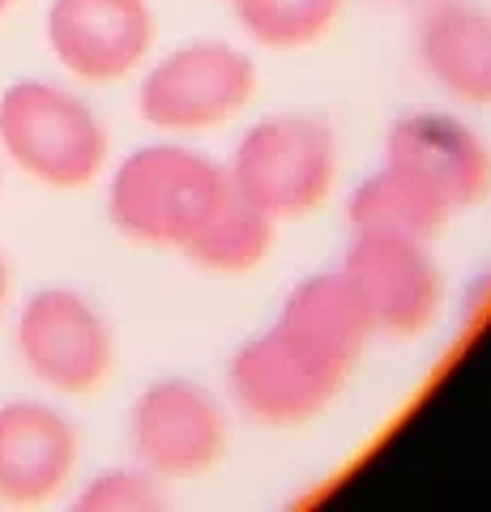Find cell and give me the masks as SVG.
<instances>
[{"label":"cell","mask_w":491,"mask_h":512,"mask_svg":"<svg viewBox=\"0 0 491 512\" xmlns=\"http://www.w3.org/2000/svg\"><path fill=\"white\" fill-rule=\"evenodd\" d=\"M73 508L77 512H154V508H167V491H163V478L133 461V466L94 474L77 491Z\"/></svg>","instance_id":"obj_17"},{"label":"cell","mask_w":491,"mask_h":512,"mask_svg":"<svg viewBox=\"0 0 491 512\" xmlns=\"http://www.w3.org/2000/svg\"><path fill=\"white\" fill-rule=\"evenodd\" d=\"M278 320L351 372L363 359V346L376 338L368 308L342 269H325V274H308L304 282H295V291L282 299Z\"/></svg>","instance_id":"obj_13"},{"label":"cell","mask_w":491,"mask_h":512,"mask_svg":"<svg viewBox=\"0 0 491 512\" xmlns=\"http://www.w3.org/2000/svg\"><path fill=\"white\" fill-rule=\"evenodd\" d=\"M415 60L449 99L491 107V9L474 0H427L415 22Z\"/></svg>","instance_id":"obj_12"},{"label":"cell","mask_w":491,"mask_h":512,"mask_svg":"<svg viewBox=\"0 0 491 512\" xmlns=\"http://www.w3.org/2000/svg\"><path fill=\"white\" fill-rule=\"evenodd\" d=\"M82 457L77 427L56 406H0V504L39 508L69 487Z\"/></svg>","instance_id":"obj_11"},{"label":"cell","mask_w":491,"mask_h":512,"mask_svg":"<svg viewBox=\"0 0 491 512\" xmlns=\"http://www.w3.org/2000/svg\"><path fill=\"white\" fill-rule=\"evenodd\" d=\"M227 167L180 141L133 150L112 171L107 218L141 248L180 252L227 192Z\"/></svg>","instance_id":"obj_1"},{"label":"cell","mask_w":491,"mask_h":512,"mask_svg":"<svg viewBox=\"0 0 491 512\" xmlns=\"http://www.w3.org/2000/svg\"><path fill=\"white\" fill-rule=\"evenodd\" d=\"M342 171L338 133L321 116H265L248 128L227 163L231 188L274 222L308 218L334 197Z\"/></svg>","instance_id":"obj_2"},{"label":"cell","mask_w":491,"mask_h":512,"mask_svg":"<svg viewBox=\"0 0 491 512\" xmlns=\"http://www.w3.org/2000/svg\"><path fill=\"white\" fill-rule=\"evenodd\" d=\"M274 239H278V222L227 184L223 201L214 205L210 218L197 227V235L180 248V256L188 265L205 269V274L240 278L269 261Z\"/></svg>","instance_id":"obj_15"},{"label":"cell","mask_w":491,"mask_h":512,"mask_svg":"<svg viewBox=\"0 0 491 512\" xmlns=\"http://www.w3.org/2000/svg\"><path fill=\"white\" fill-rule=\"evenodd\" d=\"M133 461L163 483H188L218 470L231 448L227 406L197 380L167 376L141 389L129 410Z\"/></svg>","instance_id":"obj_6"},{"label":"cell","mask_w":491,"mask_h":512,"mask_svg":"<svg viewBox=\"0 0 491 512\" xmlns=\"http://www.w3.org/2000/svg\"><path fill=\"white\" fill-rule=\"evenodd\" d=\"M487 308H491V269L470 282V291L462 299V325H474V320H479Z\"/></svg>","instance_id":"obj_18"},{"label":"cell","mask_w":491,"mask_h":512,"mask_svg":"<svg viewBox=\"0 0 491 512\" xmlns=\"http://www.w3.org/2000/svg\"><path fill=\"white\" fill-rule=\"evenodd\" d=\"M18 355L43 389L86 397L112 376L116 333L86 295L47 286L26 299L18 316Z\"/></svg>","instance_id":"obj_7"},{"label":"cell","mask_w":491,"mask_h":512,"mask_svg":"<svg viewBox=\"0 0 491 512\" xmlns=\"http://www.w3.org/2000/svg\"><path fill=\"white\" fill-rule=\"evenodd\" d=\"M351 380V367L329 359L282 320L265 333L248 338L231 355L227 384L231 397L252 423L261 427H304L338 402L342 384Z\"/></svg>","instance_id":"obj_4"},{"label":"cell","mask_w":491,"mask_h":512,"mask_svg":"<svg viewBox=\"0 0 491 512\" xmlns=\"http://www.w3.org/2000/svg\"><path fill=\"white\" fill-rule=\"evenodd\" d=\"M257 94V64L227 39H193L141 77L137 111L158 133H210L235 120Z\"/></svg>","instance_id":"obj_5"},{"label":"cell","mask_w":491,"mask_h":512,"mask_svg":"<svg viewBox=\"0 0 491 512\" xmlns=\"http://www.w3.org/2000/svg\"><path fill=\"white\" fill-rule=\"evenodd\" d=\"M385 163L432 184L449 210H474L491 197V146L449 111H410L385 133Z\"/></svg>","instance_id":"obj_10"},{"label":"cell","mask_w":491,"mask_h":512,"mask_svg":"<svg viewBox=\"0 0 491 512\" xmlns=\"http://www.w3.org/2000/svg\"><path fill=\"white\" fill-rule=\"evenodd\" d=\"M449 218V201L432 184H423L419 175L393 163H380L346 201L351 235H402L432 244L449 227Z\"/></svg>","instance_id":"obj_14"},{"label":"cell","mask_w":491,"mask_h":512,"mask_svg":"<svg viewBox=\"0 0 491 512\" xmlns=\"http://www.w3.org/2000/svg\"><path fill=\"white\" fill-rule=\"evenodd\" d=\"M47 47L77 82H124L154 47V9L146 0H52Z\"/></svg>","instance_id":"obj_9"},{"label":"cell","mask_w":491,"mask_h":512,"mask_svg":"<svg viewBox=\"0 0 491 512\" xmlns=\"http://www.w3.org/2000/svg\"><path fill=\"white\" fill-rule=\"evenodd\" d=\"M346 0H235L244 35L265 52H304L338 26Z\"/></svg>","instance_id":"obj_16"},{"label":"cell","mask_w":491,"mask_h":512,"mask_svg":"<svg viewBox=\"0 0 491 512\" xmlns=\"http://www.w3.org/2000/svg\"><path fill=\"white\" fill-rule=\"evenodd\" d=\"M0 146L43 188H90L107 167L112 141L103 120L73 90L39 82H13L0 99Z\"/></svg>","instance_id":"obj_3"},{"label":"cell","mask_w":491,"mask_h":512,"mask_svg":"<svg viewBox=\"0 0 491 512\" xmlns=\"http://www.w3.org/2000/svg\"><path fill=\"white\" fill-rule=\"evenodd\" d=\"M5 299H9V265L0 256V312H5Z\"/></svg>","instance_id":"obj_19"},{"label":"cell","mask_w":491,"mask_h":512,"mask_svg":"<svg viewBox=\"0 0 491 512\" xmlns=\"http://www.w3.org/2000/svg\"><path fill=\"white\" fill-rule=\"evenodd\" d=\"M227 5H235V0H227Z\"/></svg>","instance_id":"obj_21"},{"label":"cell","mask_w":491,"mask_h":512,"mask_svg":"<svg viewBox=\"0 0 491 512\" xmlns=\"http://www.w3.org/2000/svg\"><path fill=\"white\" fill-rule=\"evenodd\" d=\"M9 5H13V0H0V13H5V9H9Z\"/></svg>","instance_id":"obj_20"},{"label":"cell","mask_w":491,"mask_h":512,"mask_svg":"<svg viewBox=\"0 0 491 512\" xmlns=\"http://www.w3.org/2000/svg\"><path fill=\"white\" fill-rule=\"evenodd\" d=\"M380 338H419L445 312V274L432 244L402 235H351L342 261Z\"/></svg>","instance_id":"obj_8"}]
</instances>
